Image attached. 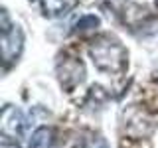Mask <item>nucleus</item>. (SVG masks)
I'll use <instances>...</instances> for the list:
<instances>
[{"mask_svg": "<svg viewBox=\"0 0 158 148\" xmlns=\"http://www.w3.org/2000/svg\"><path fill=\"white\" fill-rule=\"evenodd\" d=\"M89 56L99 71L109 75H121L128 67V51L115 36L101 34L89 43Z\"/></svg>", "mask_w": 158, "mask_h": 148, "instance_id": "nucleus-1", "label": "nucleus"}, {"mask_svg": "<svg viewBox=\"0 0 158 148\" xmlns=\"http://www.w3.org/2000/svg\"><path fill=\"white\" fill-rule=\"evenodd\" d=\"M123 130L128 138L140 140L150 136V132L154 130V122L138 105H131L123 111Z\"/></svg>", "mask_w": 158, "mask_h": 148, "instance_id": "nucleus-2", "label": "nucleus"}, {"mask_svg": "<svg viewBox=\"0 0 158 148\" xmlns=\"http://www.w3.org/2000/svg\"><path fill=\"white\" fill-rule=\"evenodd\" d=\"M56 73H57L59 85L63 87V91L71 93L75 87H79L85 81V63L77 56H65L57 61Z\"/></svg>", "mask_w": 158, "mask_h": 148, "instance_id": "nucleus-3", "label": "nucleus"}, {"mask_svg": "<svg viewBox=\"0 0 158 148\" xmlns=\"http://www.w3.org/2000/svg\"><path fill=\"white\" fill-rule=\"evenodd\" d=\"M0 130H2L4 138H10L14 142L18 138H22L24 132H26V117H24V113L14 105H6L2 109V115H0Z\"/></svg>", "mask_w": 158, "mask_h": 148, "instance_id": "nucleus-4", "label": "nucleus"}, {"mask_svg": "<svg viewBox=\"0 0 158 148\" xmlns=\"http://www.w3.org/2000/svg\"><path fill=\"white\" fill-rule=\"evenodd\" d=\"M0 47H2L4 67H10L20 57V53H22V49H24V32H22V28L14 24L8 34H2Z\"/></svg>", "mask_w": 158, "mask_h": 148, "instance_id": "nucleus-5", "label": "nucleus"}, {"mask_svg": "<svg viewBox=\"0 0 158 148\" xmlns=\"http://www.w3.org/2000/svg\"><path fill=\"white\" fill-rule=\"evenodd\" d=\"M79 4V0H42V12L46 18H61Z\"/></svg>", "mask_w": 158, "mask_h": 148, "instance_id": "nucleus-6", "label": "nucleus"}, {"mask_svg": "<svg viewBox=\"0 0 158 148\" xmlns=\"http://www.w3.org/2000/svg\"><path fill=\"white\" fill-rule=\"evenodd\" d=\"M53 146V130L49 126H40L34 130L28 148H52Z\"/></svg>", "mask_w": 158, "mask_h": 148, "instance_id": "nucleus-7", "label": "nucleus"}, {"mask_svg": "<svg viewBox=\"0 0 158 148\" xmlns=\"http://www.w3.org/2000/svg\"><path fill=\"white\" fill-rule=\"evenodd\" d=\"M101 26V18L95 14H85L73 24V32L75 34H87V32H95Z\"/></svg>", "mask_w": 158, "mask_h": 148, "instance_id": "nucleus-8", "label": "nucleus"}, {"mask_svg": "<svg viewBox=\"0 0 158 148\" xmlns=\"http://www.w3.org/2000/svg\"><path fill=\"white\" fill-rule=\"evenodd\" d=\"M81 148H109V144L101 134H93L91 132V134H87V138L83 140Z\"/></svg>", "mask_w": 158, "mask_h": 148, "instance_id": "nucleus-9", "label": "nucleus"}, {"mask_svg": "<svg viewBox=\"0 0 158 148\" xmlns=\"http://www.w3.org/2000/svg\"><path fill=\"white\" fill-rule=\"evenodd\" d=\"M0 30H2V34H8L10 30H12V24H10V16H8L6 8L0 10Z\"/></svg>", "mask_w": 158, "mask_h": 148, "instance_id": "nucleus-10", "label": "nucleus"}, {"mask_svg": "<svg viewBox=\"0 0 158 148\" xmlns=\"http://www.w3.org/2000/svg\"><path fill=\"white\" fill-rule=\"evenodd\" d=\"M105 2L111 6L115 12H121L123 8H125V4H127V0H105Z\"/></svg>", "mask_w": 158, "mask_h": 148, "instance_id": "nucleus-11", "label": "nucleus"}, {"mask_svg": "<svg viewBox=\"0 0 158 148\" xmlns=\"http://www.w3.org/2000/svg\"><path fill=\"white\" fill-rule=\"evenodd\" d=\"M0 148H20L18 142H12L10 138H2V142H0Z\"/></svg>", "mask_w": 158, "mask_h": 148, "instance_id": "nucleus-12", "label": "nucleus"}, {"mask_svg": "<svg viewBox=\"0 0 158 148\" xmlns=\"http://www.w3.org/2000/svg\"><path fill=\"white\" fill-rule=\"evenodd\" d=\"M154 2H156V6H158V0H154Z\"/></svg>", "mask_w": 158, "mask_h": 148, "instance_id": "nucleus-13", "label": "nucleus"}, {"mask_svg": "<svg viewBox=\"0 0 158 148\" xmlns=\"http://www.w3.org/2000/svg\"><path fill=\"white\" fill-rule=\"evenodd\" d=\"M156 77H158V75H156Z\"/></svg>", "mask_w": 158, "mask_h": 148, "instance_id": "nucleus-14", "label": "nucleus"}]
</instances>
